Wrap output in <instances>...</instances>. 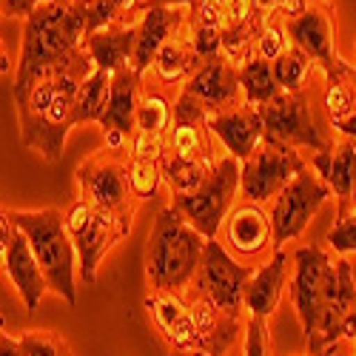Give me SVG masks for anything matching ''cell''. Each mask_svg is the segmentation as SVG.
<instances>
[{"label":"cell","mask_w":356,"mask_h":356,"mask_svg":"<svg viewBox=\"0 0 356 356\" xmlns=\"http://www.w3.org/2000/svg\"><path fill=\"white\" fill-rule=\"evenodd\" d=\"M209 126L214 131V137L220 140V145L225 148V154L236 157V160H248L257 145L265 140V123H262V111L259 106H236L231 111H220L209 117Z\"/></svg>","instance_id":"cell-21"},{"label":"cell","mask_w":356,"mask_h":356,"mask_svg":"<svg viewBox=\"0 0 356 356\" xmlns=\"http://www.w3.org/2000/svg\"><path fill=\"white\" fill-rule=\"evenodd\" d=\"M209 111L197 100L180 92L174 103V117L165 140V154L160 160L168 194H186L197 188L209 171L225 157V148L209 126Z\"/></svg>","instance_id":"cell-4"},{"label":"cell","mask_w":356,"mask_h":356,"mask_svg":"<svg viewBox=\"0 0 356 356\" xmlns=\"http://www.w3.org/2000/svg\"><path fill=\"white\" fill-rule=\"evenodd\" d=\"M126 177H129V188L134 194L137 202H154L157 197H163L165 191V180H163V165L157 160H137L129 157L126 163ZM168 194V191H165Z\"/></svg>","instance_id":"cell-34"},{"label":"cell","mask_w":356,"mask_h":356,"mask_svg":"<svg viewBox=\"0 0 356 356\" xmlns=\"http://www.w3.org/2000/svg\"><path fill=\"white\" fill-rule=\"evenodd\" d=\"M143 92V74H137L131 66L111 74V95L108 106L100 120V131L108 152L131 157V137H134V120H137V106Z\"/></svg>","instance_id":"cell-17"},{"label":"cell","mask_w":356,"mask_h":356,"mask_svg":"<svg viewBox=\"0 0 356 356\" xmlns=\"http://www.w3.org/2000/svg\"><path fill=\"white\" fill-rule=\"evenodd\" d=\"M285 32H288V40L296 49H302L319 66L322 74L337 69L345 60V57L339 54V49H337V6L331 3V0L311 3L302 15L288 17Z\"/></svg>","instance_id":"cell-16"},{"label":"cell","mask_w":356,"mask_h":356,"mask_svg":"<svg viewBox=\"0 0 356 356\" xmlns=\"http://www.w3.org/2000/svg\"><path fill=\"white\" fill-rule=\"evenodd\" d=\"M316 3H322V0H316Z\"/></svg>","instance_id":"cell-52"},{"label":"cell","mask_w":356,"mask_h":356,"mask_svg":"<svg viewBox=\"0 0 356 356\" xmlns=\"http://www.w3.org/2000/svg\"><path fill=\"white\" fill-rule=\"evenodd\" d=\"M95 72V60L88 51L69 69L46 74L26 88L15 92L20 140L29 152L40 154L46 163H60L69 131L74 123V100L80 83Z\"/></svg>","instance_id":"cell-2"},{"label":"cell","mask_w":356,"mask_h":356,"mask_svg":"<svg viewBox=\"0 0 356 356\" xmlns=\"http://www.w3.org/2000/svg\"><path fill=\"white\" fill-rule=\"evenodd\" d=\"M152 0H86L88 35L106 26H134Z\"/></svg>","instance_id":"cell-32"},{"label":"cell","mask_w":356,"mask_h":356,"mask_svg":"<svg viewBox=\"0 0 356 356\" xmlns=\"http://www.w3.org/2000/svg\"><path fill=\"white\" fill-rule=\"evenodd\" d=\"M108 95H111V74L103 72V69H95L77 88L74 123L77 126H86V123H97L100 126L103 114H106V106H108Z\"/></svg>","instance_id":"cell-30"},{"label":"cell","mask_w":356,"mask_h":356,"mask_svg":"<svg viewBox=\"0 0 356 356\" xmlns=\"http://www.w3.org/2000/svg\"><path fill=\"white\" fill-rule=\"evenodd\" d=\"M3 271H6L9 282L17 288L23 305H26L29 311H38L43 293L49 291V282H46L43 268L38 265L32 248H29V240L23 236L20 228L15 231L12 243H9L6 254H3Z\"/></svg>","instance_id":"cell-27"},{"label":"cell","mask_w":356,"mask_h":356,"mask_svg":"<svg viewBox=\"0 0 356 356\" xmlns=\"http://www.w3.org/2000/svg\"><path fill=\"white\" fill-rule=\"evenodd\" d=\"M143 305L148 311V319H152L160 342L168 350H200V331L183 293L148 291Z\"/></svg>","instance_id":"cell-19"},{"label":"cell","mask_w":356,"mask_h":356,"mask_svg":"<svg viewBox=\"0 0 356 356\" xmlns=\"http://www.w3.org/2000/svg\"><path fill=\"white\" fill-rule=\"evenodd\" d=\"M0 356H23L20 348H17V339H15V337H9V334L0 337Z\"/></svg>","instance_id":"cell-42"},{"label":"cell","mask_w":356,"mask_h":356,"mask_svg":"<svg viewBox=\"0 0 356 356\" xmlns=\"http://www.w3.org/2000/svg\"><path fill=\"white\" fill-rule=\"evenodd\" d=\"M0 337H3V319H0Z\"/></svg>","instance_id":"cell-51"},{"label":"cell","mask_w":356,"mask_h":356,"mask_svg":"<svg viewBox=\"0 0 356 356\" xmlns=\"http://www.w3.org/2000/svg\"><path fill=\"white\" fill-rule=\"evenodd\" d=\"M15 225L29 240L49 291L63 296L69 305L77 302V268H74V245L66 231V214L60 209H38V211H9Z\"/></svg>","instance_id":"cell-6"},{"label":"cell","mask_w":356,"mask_h":356,"mask_svg":"<svg viewBox=\"0 0 356 356\" xmlns=\"http://www.w3.org/2000/svg\"><path fill=\"white\" fill-rule=\"evenodd\" d=\"M308 165L316 171V177L331 188L337 197V217L348 211L350 194H353V177H356V143L353 140H337L331 152H316Z\"/></svg>","instance_id":"cell-26"},{"label":"cell","mask_w":356,"mask_h":356,"mask_svg":"<svg viewBox=\"0 0 356 356\" xmlns=\"http://www.w3.org/2000/svg\"><path fill=\"white\" fill-rule=\"evenodd\" d=\"M293 268L288 296L302 325L308 353H325L345 337V322L356 311V280L348 257L328 245H300L291 251Z\"/></svg>","instance_id":"cell-1"},{"label":"cell","mask_w":356,"mask_h":356,"mask_svg":"<svg viewBox=\"0 0 356 356\" xmlns=\"http://www.w3.org/2000/svg\"><path fill=\"white\" fill-rule=\"evenodd\" d=\"M305 356H311V353H305ZM316 356H334V348H328L325 353H316Z\"/></svg>","instance_id":"cell-49"},{"label":"cell","mask_w":356,"mask_h":356,"mask_svg":"<svg viewBox=\"0 0 356 356\" xmlns=\"http://www.w3.org/2000/svg\"><path fill=\"white\" fill-rule=\"evenodd\" d=\"M66 214V231L77 254V274L83 285H95L106 254L131 234V222L117 220L86 200H72Z\"/></svg>","instance_id":"cell-10"},{"label":"cell","mask_w":356,"mask_h":356,"mask_svg":"<svg viewBox=\"0 0 356 356\" xmlns=\"http://www.w3.org/2000/svg\"><path fill=\"white\" fill-rule=\"evenodd\" d=\"M38 3H77V0H38Z\"/></svg>","instance_id":"cell-48"},{"label":"cell","mask_w":356,"mask_h":356,"mask_svg":"<svg viewBox=\"0 0 356 356\" xmlns=\"http://www.w3.org/2000/svg\"><path fill=\"white\" fill-rule=\"evenodd\" d=\"M177 97H180L177 92H171V88H165L148 74H143V92H140L134 137H131V157L157 160V163L163 160Z\"/></svg>","instance_id":"cell-15"},{"label":"cell","mask_w":356,"mask_h":356,"mask_svg":"<svg viewBox=\"0 0 356 356\" xmlns=\"http://www.w3.org/2000/svg\"><path fill=\"white\" fill-rule=\"evenodd\" d=\"M265 137L288 143L293 148H311V152H331L337 145L334 126L322 106V83H314L296 95L280 92L271 103L259 106Z\"/></svg>","instance_id":"cell-7"},{"label":"cell","mask_w":356,"mask_h":356,"mask_svg":"<svg viewBox=\"0 0 356 356\" xmlns=\"http://www.w3.org/2000/svg\"><path fill=\"white\" fill-rule=\"evenodd\" d=\"M331 197H334L331 188L319 180L311 165H305L271 202L268 214H271V225H274V245L285 248L288 243L300 240L308 222L316 217V211Z\"/></svg>","instance_id":"cell-13"},{"label":"cell","mask_w":356,"mask_h":356,"mask_svg":"<svg viewBox=\"0 0 356 356\" xmlns=\"http://www.w3.org/2000/svg\"><path fill=\"white\" fill-rule=\"evenodd\" d=\"M288 46H291V40H288V32H285V17L280 12L265 15V23L259 29V38H257V46H254V57L274 63Z\"/></svg>","instance_id":"cell-35"},{"label":"cell","mask_w":356,"mask_h":356,"mask_svg":"<svg viewBox=\"0 0 356 356\" xmlns=\"http://www.w3.org/2000/svg\"><path fill=\"white\" fill-rule=\"evenodd\" d=\"M183 95L197 100L209 114H220V111H231L236 106H243L245 97L240 83V66L222 51L205 57L197 66V72L188 77V83L183 86Z\"/></svg>","instance_id":"cell-18"},{"label":"cell","mask_w":356,"mask_h":356,"mask_svg":"<svg viewBox=\"0 0 356 356\" xmlns=\"http://www.w3.org/2000/svg\"><path fill=\"white\" fill-rule=\"evenodd\" d=\"M217 240L236 262L248 265L254 271L262 268L277 254L271 214L265 211V205H257L248 200H240L231 209V214L220 225Z\"/></svg>","instance_id":"cell-14"},{"label":"cell","mask_w":356,"mask_h":356,"mask_svg":"<svg viewBox=\"0 0 356 356\" xmlns=\"http://www.w3.org/2000/svg\"><path fill=\"white\" fill-rule=\"evenodd\" d=\"M200 63H202V57H200V51H197L194 43H191L188 29L183 26L180 32H177V35L160 49V54L154 57L152 69H148L145 74L152 77V80H157L160 86H165V88H171V92L180 95L183 86L188 83V77L197 72Z\"/></svg>","instance_id":"cell-28"},{"label":"cell","mask_w":356,"mask_h":356,"mask_svg":"<svg viewBox=\"0 0 356 356\" xmlns=\"http://www.w3.org/2000/svg\"><path fill=\"white\" fill-rule=\"evenodd\" d=\"M345 342H350V348H353V353H356V311L350 314V319L345 322V337H342Z\"/></svg>","instance_id":"cell-43"},{"label":"cell","mask_w":356,"mask_h":356,"mask_svg":"<svg viewBox=\"0 0 356 356\" xmlns=\"http://www.w3.org/2000/svg\"><path fill=\"white\" fill-rule=\"evenodd\" d=\"M222 54L231 57L236 66H243L254 57L265 15L257 6V0H222Z\"/></svg>","instance_id":"cell-23"},{"label":"cell","mask_w":356,"mask_h":356,"mask_svg":"<svg viewBox=\"0 0 356 356\" xmlns=\"http://www.w3.org/2000/svg\"><path fill=\"white\" fill-rule=\"evenodd\" d=\"M291 268H293L291 251L277 248V254L265 262L262 268L254 271V277L245 288V314L268 319L282 300L285 285L291 282Z\"/></svg>","instance_id":"cell-25"},{"label":"cell","mask_w":356,"mask_h":356,"mask_svg":"<svg viewBox=\"0 0 356 356\" xmlns=\"http://www.w3.org/2000/svg\"><path fill=\"white\" fill-rule=\"evenodd\" d=\"M236 194H240V160L225 154L197 188L186 194H168V205L180 211V217L205 240H217L220 225L236 205Z\"/></svg>","instance_id":"cell-8"},{"label":"cell","mask_w":356,"mask_h":356,"mask_svg":"<svg viewBox=\"0 0 356 356\" xmlns=\"http://www.w3.org/2000/svg\"><path fill=\"white\" fill-rule=\"evenodd\" d=\"M205 236L194 231L171 205L157 211L145 240V282L148 291L183 293L194 280L205 251Z\"/></svg>","instance_id":"cell-5"},{"label":"cell","mask_w":356,"mask_h":356,"mask_svg":"<svg viewBox=\"0 0 356 356\" xmlns=\"http://www.w3.org/2000/svg\"><path fill=\"white\" fill-rule=\"evenodd\" d=\"M129 157L114 154L108 148H97L74 168V183H77V200H86L95 209L131 222L140 202L134 200L126 177Z\"/></svg>","instance_id":"cell-9"},{"label":"cell","mask_w":356,"mask_h":356,"mask_svg":"<svg viewBox=\"0 0 356 356\" xmlns=\"http://www.w3.org/2000/svg\"><path fill=\"white\" fill-rule=\"evenodd\" d=\"M38 6V0H0V17H20L26 20Z\"/></svg>","instance_id":"cell-40"},{"label":"cell","mask_w":356,"mask_h":356,"mask_svg":"<svg viewBox=\"0 0 356 356\" xmlns=\"http://www.w3.org/2000/svg\"><path fill=\"white\" fill-rule=\"evenodd\" d=\"M353 66H356V35H353V60H350Z\"/></svg>","instance_id":"cell-50"},{"label":"cell","mask_w":356,"mask_h":356,"mask_svg":"<svg viewBox=\"0 0 356 356\" xmlns=\"http://www.w3.org/2000/svg\"><path fill=\"white\" fill-rule=\"evenodd\" d=\"M134 43H137V23L134 26H106L86 38V51L95 60V69L114 74L131 66Z\"/></svg>","instance_id":"cell-29"},{"label":"cell","mask_w":356,"mask_h":356,"mask_svg":"<svg viewBox=\"0 0 356 356\" xmlns=\"http://www.w3.org/2000/svg\"><path fill=\"white\" fill-rule=\"evenodd\" d=\"M271 69H274V80L280 86V92H285V95L302 92V88L311 86L314 74H319V66L311 60L302 49H296L293 43L271 63Z\"/></svg>","instance_id":"cell-31"},{"label":"cell","mask_w":356,"mask_h":356,"mask_svg":"<svg viewBox=\"0 0 356 356\" xmlns=\"http://www.w3.org/2000/svg\"><path fill=\"white\" fill-rule=\"evenodd\" d=\"M334 356H356V353H353V348H350V342H345V339H339V342L334 345Z\"/></svg>","instance_id":"cell-45"},{"label":"cell","mask_w":356,"mask_h":356,"mask_svg":"<svg viewBox=\"0 0 356 356\" xmlns=\"http://www.w3.org/2000/svg\"><path fill=\"white\" fill-rule=\"evenodd\" d=\"M88 6L77 3H38L23 20V43L15 69V92L46 74L69 69L86 54Z\"/></svg>","instance_id":"cell-3"},{"label":"cell","mask_w":356,"mask_h":356,"mask_svg":"<svg viewBox=\"0 0 356 356\" xmlns=\"http://www.w3.org/2000/svg\"><path fill=\"white\" fill-rule=\"evenodd\" d=\"M168 356H211V353H202V350H168Z\"/></svg>","instance_id":"cell-47"},{"label":"cell","mask_w":356,"mask_h":356,"mask_svg":"<svg viewBox=\"0 0 356 356\" xmlns=\"http://www.w3.org/2000/svg\"><path fill=\"white\" fill-rule=\"evenodd\" d=\"M15 231H17V225H15L12 214H9L6 209H0V265H3V254H6V248H9V243H12Z\"/></svg>","instance_id":"cell-41"},{"label":"cell","mask_w":356,"mask_h":356,"mask_svg":"<svg viewBox=\"0 0 356 356\" xmlns=\"http://www.w3.org/2000/svg\"><path fill=\"white\" fill-rule=\"evenodd\" d=\"M17 348L23 356H72L69 339L54 331H23Z\"/></svg>","instance_id":"cell-37"},{"label":"cell","mask_w":356,"mask_h":356,"mask_svg":"<svg viewBox=\"0 0 356 356\" xmlns=\"http://www.w3.org/2000/svg\"><path fill=\"white\" fill-rule=\"evenodd\" d=\"M322 106L337 140L356 143V66L350 60L322 74Z\"/></svg>","instance_id":"cell-22"},{"label":"cell","mask_w":356,"mask_h":356,"mask_svg":"<svg viewBox=\"0 0 356 356\" xmlns=\"http://www.w3.org/2000/svg\"><path fill=\"white\" fill-rule=\"evenodd\" d=\"M251 277H254V268L236 262L220 245V240H209L200 259V268L183 293L202 296V300L214 302L220 311L245 319V288Z\"/></svg>","instance_id":"cell-11"},{"label":"cell","mask_w":356,"mask_h":356,"mask_svg":"<svg viewBox=\"0 0 356 356\" xmlns=\"http://www.w3.org/2000/svg\"><path fill=\"white\" fill-rule=\"evenodd\" d=\"M186 17H188V6H148L140 15L137 43H134V57H131V69L137 74H145L152 69L160 49L186 26Z\"/></svg>","instance_id":"cell-20"},{"label":"cell","mask_w":356,"mask_h":356,"mask_svg":"<svg viewBox=\"0 0 356 356\" xmlns=\"http://www.w3.org/2000/svg\"><path fill=\"white\" fill-rule=\"evenodd\" d=\"M240 83H243V97L248 106H265L280 95L271 63L259 60V57H251L248 63L240 66Z\"/></svg>","instance_id":"cell-33"},{"label":"cell","mask_w":356,"mask_h":356,"mask_svg":"<svg viewBox=\"0 0 356 356\" xmlns=\"http://www.w3.org/2000/svg\"><path fill=\"white\" fill-rule=\"evenodd\" d=\"M191 0H152L148 6H188Z\"/></svg>","instance_id":"cell-46"},{"label":"cell","mask_w":356,"mask_h":356,"mask_svg":"<svg viewBox=\"0 0 356 356\" xmlns=\"http://www.w3.org/2000/svg\"><path fill=\"white\" fill-rule=\"evenodd\" d=\"M186 302L200 331V350L211 356H228L236 339L245 334V319L220 311L214 302L202 300V296H186Z\"/></svg>","instance_id":"cell-24"},{"label":"cell","mask_w":356,"mask_h":356,"mask_svg":"<svg viewBox=\"0 0 356 356\" xmlns=\"http://www.w3.org/2000/svg\"><path fill=\"white\" fill-rule=\"evenodd\" d=\"M308 165L300 148L265 137L257 152L240 163V194L248 202L268 205Z\"/></svg>","instance_id":"cell-12"},{"label":"cell","mask_w":356,"mask_h":356,"mask_svg":"<svg viewBox=\"0 0 356 356\" xmlns=\"http://www.w3.org/2000/svg\"><path fill=\"white\" fill-rule=\"evenodd\" d=\"M243 356H271V331H268V319L245 314Z\"/></svg>","instance_id":"cell-39"},{"label":"cell","mask_w":356,"mask_h":356,"mask_svg":"<svg viewBox=\"0 0 356 356\" xmlns=\"http://www.w3.org/2000/svg\"><path fill=\"white\" fill-rule=\"evenodd\" d=\"M325 245L339 257L356 254V211H348L334 220L331 231L325 234Z\"/></svg>","instance_id":"cell-38"},{"label":"cell","mask_w":356,"mask_h":356,"mask_svg":"<svg viewBox=\"0 0 356 356\" xmlns=\"http://www.w3.org/2000/svg\"><path fill=\"white\" fill-rule=\"evenodd\" d=\"M6 72H12V57H9V51H6L3 38H0V74H6Z\"/></svg>","instance_id":"cell-44"},{"label":"cell","mask_w":356,"mask_h":356,"mask_svg":"<svg viewBox=\"0 0 356 356\" xmlns=\"http://www.w3.org/2000/svg\"><path fill=\"white\" fill-rule=\"evenodd\" d=\"M222 0H191L188 3L186 29L191 35H222Z\"/></svg>","instance_id":"cell-36"}]
</instances>
